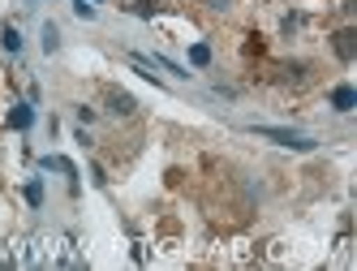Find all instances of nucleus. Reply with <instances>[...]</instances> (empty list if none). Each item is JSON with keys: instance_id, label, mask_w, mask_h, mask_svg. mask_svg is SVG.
I'll return each mask as SVG.
<instances>
[{"instance_id": "nucleus-1", "label": "nucleus", "mask_w": 357, "mask_h": 271, "mask_svg": "<svg viewBox=\"0 0 357 271\" xmlns=\"http://www.w3.org/2000/svg\"><path fill=\"white\" fill-rule=\"evenodd\" d=\"M250 134H254V138H267V142H275V146H289V151H314V146H319V138H310V134L275 130V125H254Z\"/></svg>"}, {"instance_id": "nucleus-2", "label": "nucleus", "mask_w": 357, "mask_h": 271, "mask_svg": "<svg viewBox=\"0 0 357 271\" xmlns=\"http://www.w3.org/2000/svg\"><path fill=\"white\" fill-rule=\"evenodd\" d=\"M104 108L112 112V116H134L138 112V100H134V95L130 91H121V86H108V95H104Z\"/></svg>"}, {"instance_id": "nucleus-3", "label": "nucleus", "mask_w": 357, "mask_h": 271, "mask_svg": "<svg viewBox=\"0 0 357 271\" xmlns=\"http://www.w3.org/2000/svg\"><path fill=\"white\" fill-rule=\"evenodd\" d=\"M331 47H336V56L349 65L353 56H357V31L353 26H344V31H336V35H331Z\"/></svg>"}, {"instance_id": "nucleus-4", "label": "nucleus", "mask_w": 357, "mask_h": 271, "mask_svg": "<svg viewBox=\"0 0 357 271\" xmlns=\"http://www.w3.org/2000/svg\"><path fill=\"white\" fill-rule=\"evenodd\" d=\"M327 104H331V112H353L357 108V91L344 82V86H336V91L327 95Z\"/></svg>"}, {"instance_id": "nucleus-5", "label": "nucleus", "mask_w": 357, "mask_h": 271, "mask_svg": "<svg viewBox=\"0 0 357 271\" xmlns=\"http://www.w3.org/2000/svg\"><path fill=\"white\" fill-rule=\"evenodd\" d=\"M31 125H35V108L31 104H13L9 108V130L22 134V130H31Z\"/></svg>"}, {"instance_id": "nucleus-6", "label": "nucleus", "mask_w": 357, "mask_h": 271, "mask_svg": "<svg viewBox=\"0 0 357 271\" xmlns=\"http://www.w3.org/2000/svg\"><path fill=\"white\" fill-rule=\"evenodd\" d=\"M305 78H310V65H305V61H289L284 69H280V82H293V86H301Z\"/></svg>"}, {"instance_id": "nucleus-7", "label": "nucleus", "mask_w": 357, "mask_h": 271, "mask_svg": "<svg viewBox=\"0 0 357 271\" xmlns=\"http://www.w3.org/2000/svg\"><path fill=\"white\" fill-rule=\"evenodd\" d=\"M43 168H52V172H65V177H69V185L78 189V172H73V164H69V160H61V155H47V160H43Z\"/></svg>"}, {"instance_id": "nucleus-8", "label": "nucleus", "mask_w": 357, "mask_h": 271, "mask_svg": "<svg viewBox=\"0 0 357 271\" xmlns=\"http://www.w3.org/2000/svg\"><path fill=\"white\" fill-rule=\"evenodd\" d=\"M0 43H5V52H22V31L17 26H5V31H0Z\"/></svg>"}, {"instance_id": "nucleus-9", "label": "nucleus", "mask_w": 357, "mask_h": 271, "mask_svg": "<svg viewBox=\"0 0 357 271\" xmlns=\"http://www.w3.org/2000/svg\"><path fill=\"white\" fill-rule=\"evenodd\" d=\"M56 47H61V31L52 26V22H43V52H47V56H52V52H56Z\"/></svg>"}, {"instance_id": "nucleus-10", "label": "nucleus", "mask_w": 357, "mask_h": 271, "mask_svg": "<svg viewBox=\"0 0 357 271\" xmlns=\"http://www.w3.org/2000/svg\"><path fill=\"white\" fill-rule=\"evenodd\" d=\"M190 65H198V69L211 65V47H207V43H194V47H190Z\"/></svg>"}, {"instance_id": "nucleus-11", "label": "nucleus", "mask_w": 357, "mask_h": 271, "mask_svg": "<svg viewBox=\"0 0 357 271\" xmlns=\"http://www.w3.org/2000/svg\"><path fill=\"white\" fill-rule=\"evenodd\" d=\"M130 13L134 17H155V0H130Z\"/></svg>"}, {"instance_id": "nucleus-12", "label": "nucleus", "mask_w": 357, "mask_h": 271, "mask_svg": "<svg viewBox=\"0 0 357 271\" xmlns=\"http://www.w3.org/2000/svg\"><path fill=\"white\" fill-rule=\"evenodd\" d=\"M26 203L31 207H43V181H26Z\"/></svg>"}, {"instance_id": "nucleus-13", "label": "nucleus", "mask_w": 357, "mask_h": 271, "mask_svg": "<svg viewBox=\"0 0 357 271\" xmlns=\"http://www.w3.org/2000/svg\"><path fill=\"white\" fill-rule=\"evenodd\" d=\"M73 13H78L82 22H91V17H95V5H86V0H73Z\"/></svg>"}, {"instance_id": "nucleus-14", "label": "nucleus", "mask_w": 357, "mask_h": 271, "mask_svg": "<svg viewBox=\"0 0 357 271\" xmlns=\"http://www.w3.org/2000/svg\"><path fill=\"white\" fill-rule=\"evenodd\" d=\"M233 5H237V0H207V9H215V13H228Z\"/></svg>"}]
</instances>
